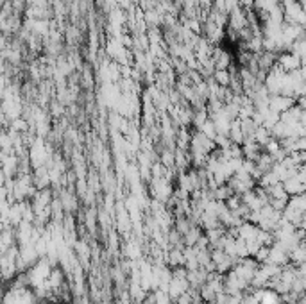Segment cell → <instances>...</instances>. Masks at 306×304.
Masks as SVG:
<instances>
[{"mask_svg":"<svg viewBox=\"0 0 306 304\" xmlns=\"http://www.w3.org/2000/svg\"><path fill=\"white\" fill-rule=\"evenodd\" d=\"M269 24L272 25V27H278V25H279V24H274V22H269ZM276 32H279V29H278V31H276ZM267 38H270V40H272V41H276V40H278V38H283V36H276V34H274V32H272V34H270V36H267Z\"/></svg>","mask_w":306,"mask_h":304,"instance_id":"6da1fadb","label":"cell"}]
</instances>
